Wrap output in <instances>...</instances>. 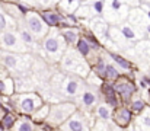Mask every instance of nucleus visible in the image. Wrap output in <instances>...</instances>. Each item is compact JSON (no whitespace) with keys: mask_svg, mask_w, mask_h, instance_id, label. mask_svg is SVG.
Wrapping results in <instances>:
<instances>
[{"mask_svg":"<svg viewBox=\"0 0 150 131\" xmlns=\"http://www.w3.org/2000/svg\"><path fill=\"white\" fill-rule=\"evenodd\" d=\"M40 15L48 28H61L64 25V15L58 9H42Z\"/></svg>","mask_w":150,"mask_h":131,"instance_id":"obj_14","label":"nucleus"},{"mask_svg":"<svg viewBox=\"0 0 150 131\" xmlns=\"http://www.w3.org/2000/svg\"><path fill=\"white\" fill-rule=\"evenodd\" d=\"M60 90L63 92V95L66 98H76V96H79L80 92L85 90V85L82 82V77L73 74V76H67L63 79Z\"/></svg>","mask_w":150,"mask_h":131,"instance_id":"obj_8","label":"nucleus"},{"mask_svg":"<svg viewBox=\"0 0 150 131\" xmlns=\"http://www.w3.org/2000/svg\"><path fill=\"white\" fill-rule=\"evenodd\" d=\"M117 26H118L121 35L124 37V40L128 44H136V42H139L140 40L146 38L144 34H143V31H140V29H137L136 26L130 25L127 21L122 22V23H120V25H117Z\"/></svg>","mask_w":150,"mask_h":131,"instance_id":"obj_13","label":"nucleus"},{"mask_svg":"<svg viewBox=\"0 0 150 131\" xmlns=\"http://www.w3.org/2000/svg\"><path fill=\"white\" fill-rule=\"evenodd\" d=\"M18 35H19L22 44L26 48H37L38 47V38L26 28V25L23 23V21H22V23L18 25Z\"/></svg>","mask_w":150,"mask_h":131,"instance_id":"obj_17","label":"nucleus"},{"mask_svg":"<svg viewBox=\"0 0 150 131\" xmlns=\"http://www.w3.org/2000/svg\"><path fill=\"white\" fill-rule=\"evenodd\" d=\"M88 28L93 32V35L99 40L100 42H106V35L109 29V23L102 16H93L88 21Z\"/></svg>","mask_w":150,"mask_h":131,"instance_id":"obj_10","label":"nucleus"},{"mask_svg":"<svg viewBox=\"0 0 150 131\" xmlns=\"http://www.w3.org/2000/svg\"><path fill=\"white\" fill-rule=\"evenodd\" d=\"M127 22L133 26H136L137 29L140 31H144V28L149 25V19L144 13V10L137 6V7H130V12H128V18H127ZM144 34V32H143Z\"/></svg>","mask_w":150,"mask_h":131,"instance_id":"obj_12","label":"nucleus"},{"mask_svg":"<svg viewBox=\"0 0 150 131\" xmlns=\"http://www.w3.org/2000/svg\"><path fill=\"white\" fill-rule=\"evenodd\" d=\"M147 105H146V102L142 99V98H134L133 101H131V103H130V111L133 112V114H140L144 108H146Z\"/></svg>","mask_w":150,"mask_h":131,"instance_id":"obj_32","label":"nucleus"},{"mask_svg":"<svg viewBox=\"0 0 150 131\" xmlns=\"http://www.w3.org/2000/svg\"><path fill=\"white\" fill-rule=\"evenodd\" d=\"M0 108H1V102H0Z\"/></svg>","mask_w":150,"mask_h":131,"instance_id":"obj_44","label":"nucleus"},{"mask_svg":"<svg viewBox=\"0 0 150 131\" xmlns=\"http://www.w3.org/2000/svg\"><path fill=\"white\" fill-rule=\"evenodd\" d=\"M122 1H125L130 7H137V6H140V1H139V0H122Z\"/></svg>","mask_w":150,"mask_h":131,"instance_id":"obj_40","label":"nucleus"},{"mask_svg":"<svg viewBox=\"0 0 150 131\" xmlns=\"http://www.w3.org/2000/svg\"><path fill=\"white\" fill-rule=\"evenodd\" d=\"M60 131H91L85 117L77 111L60 125Z\"/></svg>","mask_w":150,"mask_h":131,"instance_id":"obj_11","label":"nucleus"},{"mask_svg":"<svg viewBox=\"0 0 150 131\" xmlns=\"http://www.w3.org/2000/svg\"><path fill=\"white\" fill-rule=\"evenodd\" d=\"M15 131H34V124L29 120H21L16 123L15 125Z\"/></svg>","mask_w":150,"mask_h":131,"instance_id":"obj_35","label":"nucleus"},{"mask_svg":"<svg viewBox=\"0 0 150 131\" xmlns=\"http://www.w3.org/2000/svg\"><path fill=\"white\" fill-rule=\"evenodd\" d=\"M74 15V18L77 19V21H85V22H88L89 19H92L95 15H93V12H92V9L86 4V3H83L82 1V4L76 9V12L73 13Z\"/></svg>","mask_w":150,"mask_h":131,"instance_id":"obj_24","label":"nucleus"},{"mask_svg":"<svg viewBox=\"0 0 150 131\" xmlns=\"http://www.w3.org/2000/svg\"><path fill=\"white\" fill-rule=\"evenodd\" d=\"M109 57H111V60H112L114 63H117V64L120 66V69H122V70H130L131 63H130L127 58H124L122 55H120V54H117V52H109Z\"/></svg>","mask_w":150,"mask_h":131,"instance_id":"obj_31","label":"nucleus"},{"mask_svg":"<svg viewBox=\"0 0 150 131\" xmlns=\"http://www.w3.org/2000/svg\"><path fill=\"white\" fill-rule=\"evenodd\" d=\"M74 50H76L86 61L91 60V58H96V57H98V52H99L98 50H95L91 44L88 42L82 35L79 37V40H77L76 44H74Z\"/></svg>","mask_w":150,"mask_h":131,"instance_id":"obj_16","label":"nucleus"},{"mask_svg":"<svg viewBox=\"0 0 150 131\" xmlns=\"http://www.w3.org/2000/svg\"><path fill=\"white\" fill-rule=\"evenodd\" d=\"M1 61L4 63V66L7 69H13V70H26L31 64V60L28 55L23 57L16 52H3Z\"/></svg>","mask_w":150,"mask_h":131,"instance_id":"obj_9","label":"nucleus"},{"mask_svg":"<svg viewBox=\"0 0 150 131\" xmlns=\"http://www.w3.org/2000/svg\"><path fill=\"white\" fill-rule=\"evenodd\" d=\"M61 69L66 72L73 73L74 76L79 77H86L91 72V66L89 63L74 50V48H67L61 57Z\"/></svg>","mask_w":150,"mask_h":131,"instance_id":"obj_1","label":"nucleus"},{"mask_svg":"<svg viewBox=\"0 0 150 131\" xmlns=\"http://www.w3.org/2000/svg\"><path fill=\"white\" fill-rule=\"evenodd\" d=\"M106 58L102 55V54H98V57H96V61H95V64H93V72L103 79V74H105V70H106Z\"/></svg>","mask_w":150,"mask_h":131,"instance_id":"obj_28","label":"nucleus"},{"mask_svg":"<svg viewBox=\"0 0 150 131\" xmlns=\"http://www.w3.org/2000/svg\"><path fill=\"white\" fill-rule=\"evenodd\" d=\"M118 77H120V72H118V69H117L114 64H109V63H108V64H106L105 74H103V80L112 83V82H115Z\"/></svg>","mask_w":150,"mask_h":131,"instance_id":"obj_29","label":"nucleus"},{"mask_svg":"<svg viewBox=\"0 0 150 131\" xmlns=\"http://www.w3.org/2000/svg\"><path fill=\"white\" fill-rule=\"evenodd\" d=\"M82 1H83V0H82Z\"/></svg>","mask_w":150,"mask_h":131,"instance_id":"obj_45","label":"nucleus"},{"mask_svg":"<svg viewBox=\"0 0 150 131\" xmlns=\"http://www.w3.org/2000/svg\"><path fill=\"white\" fill-rule=\"evenodd\" d=\"M15 103L22 114L32 115L44 102L38 93H21L15 96Z\"/></svg>","mask_w":150,"mask_h":131,"instance_id":"obj_5","label":"nucleus"},{"mask_svg":"<svg viewBox=\"0 0 150 131\" xmlns=\"http://www.w3.org/2000/svg\"><path fill=\"white\" fill-rule=\"evenodd\" d=\"M111 130L112 128H109L106 121H100V120H98V123L93 125V128H91V131H111Z\"/></svg>","mask_w":150,"mask_h":131,"instance_id":"obj_39","label":"nucleus"},{"mask_svg":"<svg viewBox=\"0 0 150 131\" xmlns=\"http://www.w3.org/2000/svg\"><path fill=\"white\" fill-rule=\"evenodd\" d=\"M114 121L118 127L125 128L133 121V112L130 111V108L118 106V108H115V112H114Z\"/></svg>","mask_w":150,"mask_h":131,"instance_id":"obj_18","label":"nucleus"},{"mask_svg":"<svg viewBox=\"0 0 150 131\" xmlns=\"http://www.w3.org/2000/svg\"><path fill=\"white\" fill-rule=\"evenodd\" d=\"M48 112H50V105H47V103H42L32 115H34V118L35 120H38V121H45L47 120V117H48Z\"/></svg>","mask_w":150,"mask_h":131,"instance_id":"obj_33","label":"nucleus"},{"mask_svg":"<svg viewBox=\"0 0 150 131\" xmlns=\"http://www.w3.org/2000/svg\"><path fill=\"white\" fill-rule=\"evenodd\" d=\"M77 111L73 102H60L50 106V112L47 117V123L51 127H60L64 121H67L74 112Z\"/></svg>","mask_w":150,"mask_h":131,"instance_id":"obj_4","label":"nucleus"},{"mask_svg":"<svg viewBox=\"0 0 150 131\" xmlns=\"http://www.w3.org/2000/svg\"><path fill=\"white\" fill-rule=\"evenodd\" d=\"M58 31L66 47H73L80 37V28L77 26H63V28H58Z\"/></svg>","mask_w":150,"mask_h":131,"instance_id":"obj_19","label":"nucleus"},{"mask_svg":"<svg viewBox=\"0 0 150 131\" xmlns=\"http://www.w3.org/2000/svg\"><path fill=\"white\" fill-rule=\"evenodd\" d=\"M96 102H98V96H96V93L92 89H85L82 92V95H80V103H82V106H85L88 109H92L96 105Z\"/></svg>","mask_w":150,"mask_h":131,"instance_id":"obj_23","label":"nucleus"},{"mask_svg":"<svg viewBox=\"0 0 150 131\" xmlns=\"http://www.w3.org/2000/svg\"><path fill=\"white\" fill-rule=\"evenodd\" d=\"M80 35H82V37H83V38H85L88 42L91 44V45H92L95 50L100 51V41L98 40V38H96V37H95V35H93V32H92V31H91L88 26H86V28H82V31H80Z\"/></svg>","mask_w":150,"mask_h":131,"instance_id":"obj_27","label":"nucleus"},{"mask_svg":"<svg viewBox=\"0 0 150 131\" xmlns=\"http://www.w3.org/2000/svg\"><path fill=\"white\" fill-rule=\"evenodd\" d=\"M112 86H114V90H115V92L122 98V101H125V102L131 101V98H133V95H134V92H136V86H134L130 80L121 79V76L112 83Z\"/></svg>","mask_w":150,"mask_h":131,"instance_id":"obj_15","label":"nucleus"},{"mask_svg":"<svg viewBox=\"0 0 150 131\" xmlns=\"http://www.w3.org/2000/svg\"><path fill=\"white\" fill-rule=\"evenodd\" d=\"M111 131H124V128H121V127H118V125H117V127H112V130Z\"/></svg>","mask_w":150,"mask_h":131,"instance_id":"obj_41","label":"nucleus"},{"mask_svg":"<svg viewBox=\"0 0 150 131\" xmlns=\"http://www.w3.org/2000/svg\"><path fill=\"white\" fill-rule=\"evenodd\" d=\"M15 89V85H13V80L7 79V80H0V93L1 95H12Z\"/></svg>","mask_w":150,"mask_h":131,"instance_id":"obj_34","label":"nucleus"},{"mask_svg":"<svg viewBox=\"0 0 150 131\" xmlns=\"http://www.w3.org/2000/svg\"><path fill=\"white\" fill-rule=\"evenodd\" d=\"M42 48H44L45 54L52 61H60L61 60V57H63L67 47L63 41V38L60 37L58 28H50L48 34L42 40Z\"/></svg>","mask_w":150,"mask_h":131,"instance_id":"obj_3","label":"nucleus"},{"mask_svg":"<svg viewBox=\"0 0 150 131\" xmlns=\"http://www.w3.org/2000/svg\"><path fill=\"white\" fill-rule=\"evenodd\" d=\"M1 125H3V128H12L15 125V117L12 114H6L1 120Z\"/></svg>","mask_w":150,"mask_h":131,"instance_id":"obj_38","label":"nucleus"},{"mask_svg":"<svg viewBox=\"0 0 150 131\" xmlns=\"http://www.w3.org/2000/svg\"><path fill=\"white\" fill-rule=\"evenodd\" d=\"M86 79H88V83H91V85L98 86V87H100V85L103 83V82H102L103 79H102V77H99V76H98L93 70H91V72H89V74L86 76Z\"/></svg>","mask_w":150,"mask_h":131,"instance_id":"obj_36","label":"nucleus"},{"mask_svg":"<svg viewBox=\"0 0 150 131\" xmlns=\"http://www.w3.org/2000/svg\"><path fill=\"white\" fill-rule=\"evenodd\" d=\"M139 1H140V4L142 3H150V0H139Z\"/></svg>","mask_w":150,"mask_h":131,"instance_id":"obj_42","label":"nucleus"},{"mask_svg":"<svg viewBox=\"0 0 150 131\" xmlns=\"http://www.w3.org/2000/svg\"><path fill=\"white\" fill-rule=\"evenodd\" d=\"M134 125L139 131H150V106H146L136 118Z\"/></svg>","mask_w":150,"mask_h":131,"instance_id":"obj_21","label":"nucleus"},{"mask_svg":"<svg viewBox=\"0 0 150 131\" xmlns=\"http://www.w3.org/2000/svg\"><path fill=\"white\" fill-rule=\"evenodd\" d=\"M96 117L100 121H111L112 120V108L108 106L106 103H99L96 108Z\"/></svg>","mask_w":150,"mask_h":131,"instance_id":"obj_26","label":"nucleus"},{"mask_svg":"<svg viewBox=\"0 0 150 131\" xmlns=\"http://www.w3.org/2000/svg\"><path fill=\"white\" fill-rule=\"evenodd\" d=\"M130 6L122 0H105L102 18L109 25H120L127 21Z\"/></svg>","mask_w":150,"mask_h":131,"instance_id":"obj_2","label":"nucleus"},{"mask_svg":"<svg viewBox=\"0 0 150 131\" xmlns=\"http://www.w3.org/2000/svg\"><path fill=\"white\" fill-rule=\"evenodd\" d=\"M83 3H86L95 16H102L103 12V6H105V0H83Z\"/></svg>","mask_w":150,"mask_h":131,"instance_id":"obj_30","label":"nucleus"},{"mask_svg":"<svg viewBox=\"0 0 150 131\" xmlns=\"http://www.w3.org/2000/svg\"><path fill=\"white\" fill-rule=\"evenodd\" d=\"M9 19H10V16H7V15L3 12L1 4H0V32L9 29Z\"/></svg>","mask_w":150,"mask_h":131,"instance_id":"obj_37","label":"nucleus"},{"mask_svg":"<svg viewBox=\"0 0 150 131\" xmlns=\"http://www.w3.org/2000/svg\"><path fill=\"white\" fill-rule=\"evenodd\" d=\"M133 48H134V51H136L139 55H142L143 58L150 60V41L149 40H146V38L140 40L139 42H136L133 45Z\"/></svg>","mask_w":150,"mask_h":131,"instance_id":"obj_25","label":"nucleus"},{"mask_svg":"<svg viewBox=\"0 0 150 131\" xmlns=\"http://www.w3.org/2000/svg\"><path fill=\"white\" fill-rule=\"evenodd\" d=\"M52 1H54V4H55V6H57V3H58V1H60V0H52Z\"/></svg>","mask_w":150,"mask_h":131,"instance_id":"obj_43","label":"nucleus"},{"mask_svg":"<svg viewBox=\"0 0 150 131\" xmlns=\"http://www.w3.org/2000/svg\"><path fill=\"white\" fill-rule=\"evenodd\" d=\"M34 131H35V130H34Z\"/></svg>","mask_w":150,"mask_h":131,"instance_id":"obj_46","label":"nucleus"},{"mask_svg":"<svg viewBox=\"0 0 150 131\" xmlns=\"http://www.w3.org/2000/svg\"><path fill=\"white\" fill-rule=\"evenodd\" d=\"M106 42H111L112 45L118 47V48H128V47H133V45H128V42L124 40V37L121 35L120 29L117 25H109V29H108V35H106Z\"/></svg>","mask_w":150,"mask_h":131,"instance_id":"obj_20","label":"nucleus"},{"mask_svg":"<svg viewBox=\"0 0 150 131\" xmlns=\"http://www.w3.org/2000/svg\"><path fill=\"white\" fill-rule=\"evenodd\" d=\"M23 23L26 25V28L38 38V40H44V37L48 34L50 28L48 25L42 21L40 12H35V10H31L28 12L25 16H23Z\"/></svg>","mask_w":150,"mask_h":131,"instance_id":"obj_6","label":"nucleus"},{"mask_svg":"<svg viewBox=\"0 0 150 131\" xmlns=\"http://www.w3.org/2000/svg\"><path fill=\"white\" fill-rule=\"evenodd\" d=\"M80 4H82V0H60L57 3V9L63 15H73Z\"/></svg>","mask_w":150,"mask_h":131,"instance_id":"obj_22","label":"nucleus"},{"mask_svg":"<svg viewBox=\"0 0 150 131\" xmlns=\"http://www.w3.org/2000/svg\"><path fill=\"white\" fill-rule=\"evenodd\" d=\"M0 45L1 48L10 52H25L26 51V47L22 44L15 29H6L0 32Z\"/></svg>","mask_w":150,"mask_h":131,"instance_id":"obj_7","label":"nucleus"}]
</instances>
